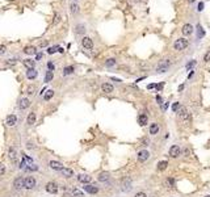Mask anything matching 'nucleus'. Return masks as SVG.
<instances>
[{
  "label": "nucleus",
  "instance_id": "44",
  "mask_svg": "<svg viewBox=\"0 0 210 197\" xmlns=\"http://www.w3.org/2000/svg\"><path fill=\"white\" fill-rule=\"evenodd\" d=\"M55 51H57V47H49V49H47V53H49V54H54Z\"/></svg>",
  "mask_w": 210,
  "mask_h": 197
},
{
  "label": "nucleus",
  "instance_id": "33",
  "mask_svg": "<svg viewBox=\"0 0 210 197\" xmlns=\"http://www.w3.org/2000/svg\"><path fill=\"white\" fill-rule=\"evenodd\" d=\"M24 53H25V54H36L37 50H36L34 46H29V47H26V49L24 50Z\"/></svg>",
  "mask_w": 210,
  "mask_h": 197
},
{
  "label": "nucleus",
  "instance_id": "27",
  "mask_svg": "<svg viewBox=\"0 0 210 197\" xmlns=\"http://www.w3.org/2000/svg\"><path fill=\"white\" fill-rule=\"evenodd\" d=\"M75 71V69H74V66H67V67H64L63 69V75H70V74H72Z\"/></svg>",
  "mask_w": 210,
  "mask_h": 197
},
{
  "label": "nucleus",
  "instance_id": "8",
  "mask_svg": "<svg viewBox=\"0 0 210 197\" xmlns=\"http://www.w3.org/2000/svg\"><path fill=\"white\" fill-rule=\"evenodd\" d=\"M13 187L16 189H21V188H25V179H22L21 176L20 177H16L13 181Z\"/></svg>",
  "mask_w": 210,
  "mask_h": 197
},
{
  "label": "nucleus",
  "instance_id": "56",
  "mask_svg": "<svg viewBox=\"0 0 210 197\" xmlns=\"http://www.w3.org/2000/svg\"><path fill=\"white\" fill-rule=\"evenodd\" d=\"M58 51H59V53H63L64 50H63V49H62V47H58Z\"/></svg>",
  "mask_w": 210,
  "mask_h": 197
},
{
  "label": "nucleus",
  "instance_id": "13",
  "mask_svg": "<svg viewBox=\"0 0 210 197\" xmlns=\"http://www.w3.org/2000/svg\"><path fill=\"white\" fill-rule=\"evenodd\" d=\"M9 160L13 164H17V153H16V150H14L13 147L9 149Z\"/></svg>",
  "mask_w": 210,
  "mask_h": 197
},
{
  "label": "nucleus",
  "instance_id": "17",
  "mask_svg": "<svg viewBox=\"0 0 210 197\" xmlns=\"http://www.w3.org/2000/svg\"><path fill=\"white\" fill-rule=\"evenodd\" d=\"M16 122H17V117L14 114H9L8 117H7V125H8V126H14Z\"/></svg>",
  "mask_w": 210,
  "mask_h": 197
},
{
  "label": "nucleus",
  "instance_id": "46",
  "mask_svg": "<svg viewBox=\"0 0 210 197\" xmlns=\"http://www.w3.org/2000/svg\"><path fill=\"white\" fill-rule=\"evenodd\" d=\"M180 108V105H179V103H175L173 104V107H172V109H173V112H177V109Z\"/></svg>",
  "mask_w": 210,
  "mask_h": 197
},
{
  "label": "nucleus",
  "instance_id": "12",
  "mask_svg": "<svg viewBox=\"0 0 210 197\" xmlns=\"http://www.w3.org/2000/svg\"><path fill=\"white\" fill-rule=\"evenodd\" d=\"M84 191L88 192V193H91V194H96V193L99 192V188L95 187V185H91V184H85V185H84Z\"/></svg>",
  "mask_w": 210,
  "mask_h": 197
},
{
  "label": "nucleus",
  "instance_id": "49",
  "mask_svg": "<svg viewBox=\"0 0 210 197\" xmlns=\"http://www.w3.org/2000/svg\"><path fill=\"white\" fill-rule=\"evenodd\" d=\"M156 101H158L159 104H163V98H161V96H159V95L156 96Z\"/></svg>",
  "mask_w": 210,
  "mask_h": 197
},
{
  "label": "nucleus",
  "instance_id": "22",
  "mask_svg": "<svg viewBox=\"0 0 210 197\" xmlns=\"http://www.w3.org/2000/svg\"><path fill=\"white\" fill-rule=\"evenodd\" d=\"M75 32H76V34H84V33H85V25L77 24V25L75 26Z\"/></svg>",
  "mask_w": 210,
  "mask_h": 197
},
{
  "label": "nucleus",
  "instance_id": "5",
  "mask_svg": "<svg viewBox=\"0 0 210 197\" xmlns=\"http://www.w3.org/2000/svg\"><path fill=\"white\" fill-rule=\"evenodd\" d=\"M82 45H83L84 49H88V50L93 49V41H92V38H89V37H83Z\"/></svg>",
  "mask_w": 210,
  "mask_h": 197
},
{
  "label": "nucleus",
  "instance_id": "57",
  "mask_svg": "<svg viewBox=\"0 0 210 197\" xmlns=\"http://www.w3.org/2000/svg\"><path fill=\"white\" fill-rule=\"evenodd\" d=\"M188 2H189V3H194V2H196V0H188Z\"/></svg>",
  "mask_w": 210,
  "mask_h": 197
},
{
  "label": "nucleus",
  "instance_id": "37",
  "mask_svg": "<svg viewBox=\"0 0 210 197\" xmlns=\"http://www.w3.org/2000/svg\"><path fill=\"white\" fill-rule=\"evenodd\" d=\"M197 29H198V32H197V34H198V38H201V37H204L205 36V32L202 30V26L201 25H197Z\"/></svg>",
  "mask_w": 210,
  "mask_h": 197
},
{
  "label": "nucleus",
  "instance_id": "25",
  "mask_svg": "<svg viewBox=\"0 0 210 197\" xmlns=\"http://www.w3.org/2000/svg\"><path fill=\"white\" fill-rule=\"evenodd\" d=\"M159 132V125L158 124H151L150 125V134L155 135V134H158Z\"/></svg>",
  "mask_w": 210,
  "mask_h": 197
},
{
  "label": "nucleus",
  "instance_id": "18",
  "mask_svg": "<svg viewBox=\"0 0 210 197\" xmlns=\"http://www.w3.org/2000/svg\"><path fill=\"white\" fill-rule=\"evenodd\" d=\"M101 89H103L104 93H112L113 92V86L109 84V83H104V84L101 86Z\"/></svg>",
  "mask_w": 210,
  "mask_h": 197
},
{
  "label": "nucleus",
  "instance_id": "50",
  "mask_svg": "<svg viewBox=\"0 0 210 197\" xmlns=\"http://www.w3.org/2000/svg\"><path fill=\"white\" fill-rule=\"evenodd\" d=\"M4 53H5V46L2 45V47H0V54H4Z\"/></svg>",
  "mask_w": 210,
  "mask_h": 197
},
{
  "label": "nucleus",
  "instance_id": "7",
  "mask_svg": "<svg viewBox=\"0 0 210 197\" xmlns=\"http://www.w3.org/2000/svg\"><path fill=\"white\" fill-rule=\"evenodd\" d=\"M46 191H47L49 193H51V194H55V193L58 192V185H57V183H53V181L47 183V184H46Z\"/></svg>",
  "mask_w": 210,
  "mask_h": 197
},
{
  "label": "nucleus",
  "instance_id": "35",
  "mask_svg": "<svg viewBox=\"0 0 210 197\" xmlns=\"http://www.w3.org/2000/svg\"><path fill=\"white\" fill-rule=\"evenodd\" d=\"M105 66H106V67H113V66H116V59H114V58H109V59L105 62Z\"/></svg>",
  "mask_w": 210,
  "mask_h": 197
},
{
  "label": "nucleus",
  "instance_id": "20",
  "mask_svg": "<svg viewBox=\"0 0 210 197\" xmlns=\"http://www.w3.org/2000/svg\"><path fill=\"white\" fill-rule=\"evenodd\" d=\"M37 75H38V72L36 71V69H30V70L26 71V78H28L29 80L36 79V78H37Z\"/></svg>",
  "mask_w": 210,
  "mask_h": 197
},
{
  "label": "nucleus",
  "instance_id": "36",
  "mask_svg": "<svg viewBox=\"0 0 210 197\" xmlns=\"http://www.w3.org/2000/svg\"><path fill=\"white\" fill-rule=\"evenodd\" d=\"M26 170H28V171H33V172H34V171H38V166H36L34 163H33V164H29L28 167H26Z\"/></svg>",
  "mask_w": 210,
  "mask_h": 197
},
{
  "label": "nucleus",
  "instance_id": "32",
  "mask_svg": "<svg viewBox=\"0 0 210 197\" xmlns=\"http://www.w3.org/2000/svg\"><path fill=\"white\" fill-rule=\"evenodd\" d=\"M72 194L75 197H84V193L82 191H79L77 188H72Z\"/></svg>",
  "mask_w": 210,
  "mask_h": 197
},
{
  "label": "nucleus",
  "instance_id": "40",
  "mask_svg": "<svg viewBox=\"0 0 210 197\" xmlns=\"http://www.w3.org/2000/svg\"><path fill=\"white\" fill-rule=\"evenodd\" d=\"M204 60H205V62H210V50L204 55Z\"/></svg>",
  "mask_w": 210,
  "mask_h": 197
},
{
  "label": "nucleus",
  "instance_id": "19",
  "mask_svg": "<svg viewBox=\"0 0 210 197\" xmlns=\"http://www.w3.org/2000/svg\"><path fill=\"white\" fill-rule=\"evenodd\" d=\"M29 105H30L29 98L24 97V98H21V100H20V109H21V110H24V109L29 108Z\"/></svg>",
  "mask_w": 210,
  "mask_h": 197
},
{
  "label": "nucleus",
  "instance_id": "1",
  "mask_svg": "<svg viewBox=\"0 0 210 197\" xmlns=\"http://www.w3.org/2000/svg\"><path fill=\"white\" fill-rule=\"evenodd\" d=\"M188 43L189 42H188V40H186V38H179L173 43V49L177 50V51H181V50H184L186 46H188Z\"/></svg>",
  "mask_w": 210,
  "mask_h": 197
},
{
  "label": "nucleus",
  "instance_id": "38",
  "mask_svg": "<svg viewBox=\"0 0 210 197\" xmlns=\"http://www.w3.org/2000/svg\"><path fill=\"white\" fill-rule=\"evenodd\" d=\"M166 185H168V187H173V185H175V180H173L172 177L167 179V180H166Z\"/></svg>",
  "mask_w": 210,
  "mask_h": 197
},
{
  "label": "nucleus",
  "instance_id": "24",
  "mask_svg": "<svg viewBox=\"0 0 210 197\" xmlns=\"http://www.w3.org/2000/svg\"><path fill=\"white\" fill-rule=\"evenodd\" d=\"M53 79H54V72H53L51 70L46 71V74H45V81H46V83H50Z\"/></svg>",
  "mask_w": 210,
  "mask_h": 197
},
{
  "label": "nucleus",
  "instance_id": "16",
  "mask_svg": "<svg viewBox=\"0 0 210 197\" xmlns=\"http://www.w3.org/2000/svg\"><path fill=\"white\" fill-rule=\"evenodd\" d=\"M188 116H189V113H188V109H186L185 107H180V108H179V117H180L181 120H185Z\"/></svg>",
  "mask_w": 210,
  "mask_h": 197
},
{
  "label": "nucleus",
  "instance_id": "6",
  "mask_svg": "<svg viewBox=\"0 0 210 197\" xmlns=\"http://www.w3.org/2000/svg\"><path fill=\"white\" fill-rule=\"evenodd\" d=\"M169 155L172 156V158H177V156H180V155H181V149L177 145L171 146V149H169Z\"/></svg>",
  "mask_w": 210,
  "mask_h": 197
},
{
  "label": "nucleus",
  "instance_id": "42",
  "mask_svg": "<svg viewBox=\"0 0 210 197\" xmlns=\"http://www.w3.org/2000/svg\"><path fill=\"white\" fill-rule=\"evenodd\" d=\"M194 64H196V60H192V62H189L188 64H186V69H188V70H189V69H192V67H193Z\"/></svg>",
  "mask_w": 210,
  "mask_h": 197
},
{
  "label": "nucleus",
  "instance_id": "9",
  "mask_svg": "<svg viewBox=\"0 0 210 197\" xmlns=\"http://www.w3.org/2000/svg\"><path fill=\"white\" fill-rule=\"evenodd\" d=\"M34 187H36V179L33 176L25 177V188L26 189H33Z\"/></svg>",
  "mask_w": 210,
  "mask_h": 197
},
{
  "label": "nucleus",
  "instance_id": "48",
  "mask_svg": "<svg viewBox=\"0 0 210 197\" xmlns=\"http://www.w3.org/2000/svg\"><path fill=\"white\" fill-rule=\"evenodd\" d=\"M4 173H5V166L4 164H2V171H0V175H4Z\"/></svg>",
  "mask_w": 210,
  "mask_h": 197
},
{
  "label": "nucleus",
  "instance_id": "47",
  "mask_svg": "<svg viewBox=\"0 0 210 197\" xmlns=\"http://www.w3.org/2000/svg\"><path fill=\"white\" fill-rule=\"evenodd\" d=\"M47 67H49V70H51V71H54V69H55V66H54L51 62H49V63H47Z\"/></svg>",
  "mask_w": 210,
  "mask_h": 197
},
{
  "label": "nucleus",
  "instance_id": "51",
  "mask_svg": "<svg viewBox=\"0 0 210 197\" xmlns=\"http://www.w3.org/2000/svg\"><path fill=\"white\" fill-rule=\"evenodd\" d=\"M155 87H156V84H149V86H147V88H149V89H152Z\"/></svg>",
  "mask_w": 210,
  "mask_h": 197
},
{
  "label": "nucleus",
  "instance_id": "52",
  "mask_svg": "<svg viewBox=\"0 0 210 197\" xmlns=\"http://www.w3.org/2000/svg\"><path fill=\"white\" fill-rule=\"evenodd\" d=\"M59 19H60V16H59V14H57V16H55V21H54V24H57V22L59 21Z\"/></svg>",
  "mask_w": 210,
  "mask_h": 197
},
{
  "label": "nucleus",
  "instance_id": "2",
  "mask_svg": "<svg viewBox=\"0 0 210 197\" xmlns=\"http://www.w3.org/2000/svg\"><path fill=\"white\" fill-rule=\"evenodd\" d=\"M169 66H171V60L169 59L161 60V62L158 64V67H156V72L158 74H164L166 71H168V67Z\"/></svg>",
  "mask_w": 210,
  "mask_h": 197
},
{
  "label": "nucleus",
  "instance_id": "45",
  "mask_svg": "<svg viewBox=\"0 0 210 197\" xmlns=\"http://www.w3.org/2000/svg\"><path fill=\"white\" fill-rule=\"evenodd\" d=\"M197 11H198V12H202V11H204V3H200V4H198Z\"/></svg>",
  "mask_w": 210,
  "mask_h": 197
},
{
  "label": "nucleus",
  "instance_id": "58",
  "mask_svg": "<svg viewBox=\"0 0 210 197\" xmlns=\"http://www.w3.org/2000/svg\"><path fill=\"white\" fill-rule=\"evenodd\" d=\"M205 197H210V196H205Z\"/></svg>",
  "mask_w": 210,
  "mask_h": 197
},
{
  "label": "nucleus",
  "instance_id": "10",
  "mask_svg": "<svg viewBox=\"0 0 210 197\" xmlns=\"http://www.w3.org/2000/svg\"><path fill=\"white\" fill-rule=\"evenodd\" d=\"M49 166H50V168L54 170V171H62V170L64 168L63 164H62L60 162H57V160H51V162L49 163Z\"/></svg>",
  "mask_w": 210,
  "mask_h": 197
},
{
  "label": "nucleus",
  "instance_id": "30",
  "mask_svg": "<svg viewBox=\"0 0 210 197\" xmlns=\"http://www.w3.org/2000/svg\"><path fill=\"white\" fill-rule=\"evenodd\" d=\"M99 180L101 181V183H104V181H108V180H109V175H108L106 172L100 173V175H99Z\"/></svg>",
  "mask_w": 210,
  "mask_h": 197
},
{
  "label": "nucleus",
  "instance_id": "21",
  "mask_svg": "<svg viewBox=\"0 0 210 197\" xmlns=\"http://www.w3.org/2000/svg\"><path fill=\"white\" fill-rule=\"evenodd\" d=\"M62 173H63V176L64 177H72L74 176V171L71 170V168H67V167H64L63 170H62Z\"/></svg>",
  "mask_w": 210,
  "mask_h": 197
},
{
  "label": "nucleus",
  "instance_id": "23",
  "mask_svg": "<svg viewBox=\"0 0 210 197\" xmlns=\"http://www.w3.org/2000/svg\"><path fill=\"white\" fill-rule=\"evenodd\" d=\"M26 122H28V125H34V124H36V113H33V112L29 113Z\"/></svg>",
  "mask_w": 210,
  "mask_h": 197
},
{
  "label": "nucleus",
  "instance_id": "11",
  "mask_svg": "<svg viewBox=\"0 0 210 197\" xmlns=\"http://www.w3.org/2000/svg\"><path fill=\"white\" fill-rule=\"evenodd\" d=\"M77 180H79L80 183H83V184H89L92 177L88 176V175H85V173H80V175H77Z\"/></svg>",
  "mask_w": 210,
  "mask_h": 197
},
{
  "label": "nucleus",
  "instance_id": "15",
  "mask_svg": "<svg viewBox=\"0 0 210 197\" xmlns=\"http://www.w3.org/2000/svg\"><path fill=\"white\" fill-rule=\"evenodd\" d=\"M181 32H183L184 36H189V34L193 33V26H192L190 24H185V25L183 26V29H181Z\"/></svg>",
  "mask_w": 210,
  "mask_h": 197
},
{
  "label": "nucleus",
  "instance_id": "41",
  "mask_svg": "<svg viewBox=\"0 0 210 197\" xmlns=\"http://www.w3.org/2000/svg\"><path fill=\"white\" fill-rule=\"evenodd\" d=\"M168 105H169V104H168L167 101H166V103H163V104H161V110H163V112H166L167 108H168Z\"/></svg>",
  "mask_w": 210,
  "mask_h": 197
},
{
  "label": "nucleus",
  "instance_id": "39",
  "mask_svg": "<svg viewBox=\"0 0 210 197\" xmlns=\"http://www.w3.org/2000/svg\"><path fill=\"white\" fill-rule=\"evenodd\" d=\"M149 143H150V139L149 138H142V146H149Z\"/></svg>",
  "mask_w": 210,
  "mask_h": 197
},
{
  "label": "nucleus",
  "instance_id": "55",
  "mask_svg": "<svg viewBox=\"0 0 210 197\" xmlns=\"http://www.w3.org/2000/svg\"><path fill=\"white\" fill-rule=\"evenodd\" d=\"M42 58V54H41V53H38V54H37V59H41Z\"/></svg>",
  "mask_w": 210,
  "mask_h": 197
},
{
  "label": "nucleus",
  "instance_id": "34",
  "mask_svg": "<svg viewBox=\"0 0 210 197\" xmlns=\"http://www.w3.org/2000/svg\"><path fill=\"white\" fill-rule=\"evenodd\" d=\"M21 155H22V160H24L28 166H29V164H33V159H32V158H29V156L25 155V154H21Z\"/></svg>",
  "mask_w": 210,
  "mask_h": 197
},
{
  "label": "nucleus",
  "instance_id": "31",
  "mask_svg": "<svg viewBox=\"0 0 210 197\" xmlns=\"http://www.w3.org/2000/svg\"><path fill=\"white\" fill-rule=\"evenodd\" d=\"M70 9H71V13L72 14H76L77 12H79V5H77L76 3H72L71 5H70Z\"/></svg>",
  "mask_w": 210,
  "mask_h": 197
},
{
  "label": "nucleus",
  "instance_id": "54",
  "mask_svg": "<svg viewBox=\"0 0 210 197\" xmlns=\"http://www.w3.org/2000/svg\"><path fill=\"white\" fill-rule=\"evenodd\" d=\"M184 154H185V156H188V155H189V150H188V149H185V151H184Z\"/></svg>",
  "mask_w": 210,
  "mask_h": 197
},
{
  "label": "nucleus",
  "instance_id": "3",
  "mask_svg": "<svg viewBox=\"0 0 210 197\" xmlns=\"http://www.w3.org/2000/svg\"><path fill=\"white\" fill-rule=\"evenodd\" d=\"M121 189L122 192H130L133 189V184H131V179L130 177H125L121 183Z\"/></svg>",
  "mask_w": 210,
  "mask_h": 197
},
{
  "label": "nucleus",
  "instance_id": "14",
  "mask_svg": "<svg viewBox=\"0 0 210 197\" xmlns=\"http://www.w3.org/2000/svg\"><path fill=\"white\" fill-rule=\"evenodd\" d=\"M24 66L26 67L28 70H30V69H34V66H36V60L34 59H30V58H28V59H24Z\"/></svg>",
  "mask_w": 210,
  "mask_h": 197
},
{
  "label": "nucleus",
  "instance_id": "4",
  "mask_svg": "<svg viewBox=\"0 0 210 197\" xmlns=\"http://www.w3.org/2000/svg\"><path fill=\"white\" fill-rule=\"evenodd\" d=\"M150 158V153L147 150H142V151H139L138 153V155H137V159H138V162H141V163H143V162H146L147 159Z\"/></svg>",
  "mask_w": 210,
  "mask_h": 197
},
{
  "label": "nucleus",
  "instance_id": "28",
  "mask_svg": "<svg viewBox=\"0 0 210 197\" xmlns=\"http://www.w3.org/2000/svg\"><path fill=\"white\" fill-rule=\"evenodd\" d=\"M53 96H54V91L53 89H47V91H46V93L43 95V98H45L46 101H49Z\"/></svg>",
  "mask_w": 210,
  "mask_h": 197
},
{
  "label": "nucleus",
  "instance_id": "29",
  "mask_svg": "<svg viewBox=\"0 0 210 197\" xmlns=\"http://www.w3.org/2000/svg\"><path fill=\"white\" fill-rule=\"evenodd\" d=\"M138 121H139V125H141V126H144L147 124V116L146 114H141L138 117Z\"/></svg>",
  "mask_w": 210,
  "mask_h": 197
},
{
  "label": "nucleus",
  "instance_id": "26",
  "mask_svg": "<svg viewBox=\"0 0 210 197\" xmlns=\"http://www.w3.org/2000/svg\"><path fill=\"white\" fill-rule=\"evenodd\" d=\"M167 166H168V162L167 160H161V162L158 163V170L159 171H164L167 168Z\"/></svg>",
  "mask_w": 210,
  "mask_h": 197
},
{
  "label": "nucleus",
  "instance_id": "59",
  "mask_svg": "<svg viewBox=\"0 0 210 197\" xmlns=\"http://www.w3.org/2000/svg\"><path fill=\"white\" fill-rule=\"evenodd\" d=\"M74 2H76V0H74Z\"/></svg>",
  "mask_w": 210,
  "mask_h": 197
},
{
  "label": "nucleus",
  "instance_id": "43",
  "mask_svg": "<svg viewBox=\"0 0 210 197\" xmlns=\"http://www.w3.org/2000/svg\"><path fill=\"white\" fill-rule=\"evenodd\" d=\"M134 197H147V194H146L144 192H138Z\"/></svg>",
  "mask_w": 210,
  "mask_h": 197
},
{
  "label": "nucleus",
  "instance_id": "53",
  "mask_svg": "<svg viewBox=\"0 0 210 197\" xmlns=\"http://www.w3.org/2000/svg\"><path fill=\"white\" fill-rule=\"evenodd\" d=\"M26 147H28L29 150H30V149H34V146H33V145H32V143H30V142L28 143V146H26Z\"/></svg>",
  "mask_w": 210,
  "mask_h": 197
}]
</instances>
